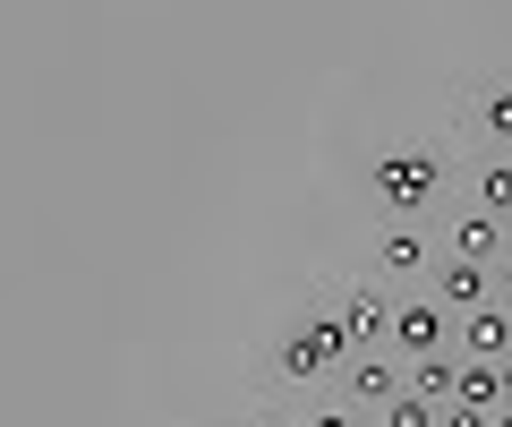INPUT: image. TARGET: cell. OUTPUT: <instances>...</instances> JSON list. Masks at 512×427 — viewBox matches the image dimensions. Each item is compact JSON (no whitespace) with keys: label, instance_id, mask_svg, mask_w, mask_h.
<instances>
[{"label":"cell","instance_id":"14","mask_svg":"<svg viewBox=\"0 0 512 427\" xmlns=\"http://www.w3.org/2000/svg\"><path fill=\"white\" fill-rule=\"evenodd\" d=\"M495 308H512V257L495 265Z\"/></svg>","mask_w":512,"mask_h":427},{"label":"cell","instance_id":"9","mask_svg":"<svg viewBox=\"0 0 512 427\" xmlns=\"http://www.w3.org/2000/svg\"><path fill=\"white\" fill-rule=\"evenodd\" d=\"M376 257H384V274H419V265L436 257V248H427V231H419V223H393Z\"/></svg>","mask_w":512,"mask_h":427},{"label":"cell","instance_id":"7","mask_svg":"<svg viewBox=\"0 0 512 427\" xmlns=\"http://www.w3.org/2000/svg\"><path fill=\"white\" fill-rule=\"evenodd\" d=\"M342 376H350V393H359V402H376V410H384V402H393V393L410 385V368H402V359H393V351H359V359H350Z\"/></svg>","mask_w":512,"mask_h":427},{"label":"cell","instance_id":"1","mask_svg":"<svg viewBox=\"0 0 512 427\" xmlns=\"http://www.w3.org/2000/svg\"><path fill=\"white\" fill-rule=\"evenodd\" d=\"M350 359H359V351H350L342 316H308V325L282 342V376H291V385H316L325 368H350Z\"/></svg>","mask_w":512,"mask_h":427},{"label":"cell","instance_id":"11","mask_svg":"<svg viewBox=\"0 0 512 427\" xmlns=\"http://www.w3.org/2000/svg\"><path fill=\"white\" fill-rule=\"evenodd\" d=\"M478 214L512 223V154H504V163H487V171H478Z\"/></svg>","mask_w":512,"mask_h":427},{"label":"cell","instance_id":"13","mask_svg":"<svg viewBox=\"0 0 512 427\" xmlns=\"http://www.w3.org/2000/svg\"><path fill=\"white\" fill-rule=\"evenodd\" d=\"M478 129H487V137H504V146H512V86H495L487 103H478Z\"/></svg>","mask_w":512,"mask_h":427},{"label":"cell","instance_id":"2","mask_svg":"<svg viewBox=\"0 0 512 427\" xmlns=\"http://www.w3.org/2000/svg\"><path fill=\"white\" fill-rule=\"evenodd\" d=\"M367 180H376V197H384L393 223H419L427 205H436V163H427V154H384Z\"/></svg>","mask_w":512,"mask_h":427},{"label":"cell","instance_id":"15","mask_svg":"<svg viewBox=\"0 0 512 427\" xmlns=\"http://www.w3.org/2000/svg\"><path fill=\"white\" fill-rule=\"evenodd\" d=\"M299 427H350V419H333V410H325V419H299Z\"/></svg>","mask_w":512,"mask_h":427},{"label":"cell","instance_id":"10","mask_svg":"<svg viewBox=\"0 0 512 427\" xmlns=\"http://www.w3.org/2000/svg\"><path fill=\"white\" fill-rule=\"evenodd\" d=\"M410 393H427V402H453V393H461V359L453 351H444V359H419V368H410Z\"/></svg>","mask_w":512,"mask_h":427},{"label":"cell","instance_id":"6","mask_svg":"<svg viewBox=\"0 0 512 427\" xmlns=\"http://www.w3.org/2000/svg\"><path fill=\"white\" fill-rule=\"evenodd\" d=\"M453 342H461V359H478V368H504V359H512V308H478V316H461Z\"/></svg>","mask_w":512,"mask_h":427},{"label":"cell","instance_id":"17","mask_svg":"<svg viewBox=\"0 0 512 427\" xmlns=\"http://www.w3.org/2000/svg\"><path fill=\"white\" fill-rule=\"evenodd\" d=\"M504 402H512V359H504Z\"/></svg>","mask_w":512,"mask_h":427},{"label":"cell","instance_id":"8","mask_svg":"<svg viewBox=\"0 0 512 427\" xmlns=\"http://www.w3.org/2000/svg\"><path fill=\"white\" fill-rule=\"evenodd\" d=\"M453 257H470V265H495V257H512V231L495 223V214H478V205H470V214L453 223Z\"/></svg>","mask_w":512,"mask_h":427},{"label":"cell","instance_id":"12","mask_svg":"<svg viewBox=\"0 0 512 427\" xmlns=\"http://www.w3.org/2000/svg\"><path fill=\"white\" fill-rule=\"evenodd\" d=\"M384 427H444V410L427 402V393H410V385H402L393 402H384Z\"/></svg>","mask_w":512,"mask_h":427},{"label":"cell","instance_id":"3","mask_svg":"<svg viewBox=\"0 0 512 427\" xmlns=\"http://www.w3.org/2000/svg\"><path fill=\"white\" fill-rule=\"evenodd\" d=\"M444 351H453V316H444L436 299H402V308H393V359L419 368V359H444Z\"/></svg>","mask_w":512,"mask_h":427},{"label":"cell","instance_id":"4","mask_svg":"<svg viewBox=\"0 0 512 427\" xmlns=\"http://www.w3.org/2000/svg\"><path fill=\"white\" fill-rule=\"evenodd\" d=\"M393 308H402V299H384L376 282H359V291L342 299V334H350V351H393Z\"/></svg>","mask_w":512,"mask_h":427},{"label":"cell","instance_id":"16","mask_svg":"<svg viewBox=\"0 0 512 427\" xmlns=\"http://www.w3.org/2000/svg\"><path fill=\"white\" fill-rule=\"evenodd\" d=\"M487 427H512V402H504V410H495V419H487Z\"/></svg>","mask_w":512,"mask_h":427},{"label":"cell","instance_id":"5","mask_svg":"<svg viewBox=\"0 0 512 427\" xmlns=\"http://www.w3.org/2000/svg\"><path fill=\"white\" fill-rule=\"evenodd\" d=\"M436 308L453 316V325H461V316H478V308H495V274H487V265H470V257H444L436 265Z\"/></svg>","mask_w":512,"mask_h":427}]
</instances>
